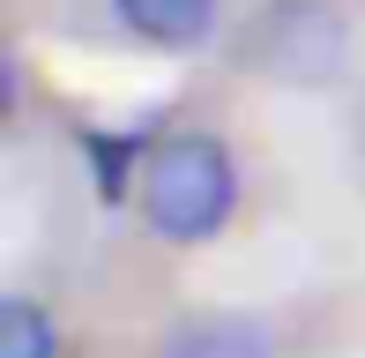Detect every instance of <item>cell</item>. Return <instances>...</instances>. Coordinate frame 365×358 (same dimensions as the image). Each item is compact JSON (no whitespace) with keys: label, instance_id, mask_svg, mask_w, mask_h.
<instances>
[{"label":"cell","instance_id":"cell-1","mask_svg":"<svg viewBox=\"0 0 365 358\" xmlns=\"http://www.w3.org/2000/svg\"><path fill=\"white\" fill-rule=\"evenodd\" d=\"M231 202H239V165L217 135H172L149 150L142 165V217L157 239L194 247V239L224 232Z\"/></svg>","mask_w":365,"mask_h":358},{"label":"cell","instance_id":"cell-2","mask_svg":"<svg viewBox=\"0 0 365 358\" xmlns=\"http://www.w3.org/2000/svg\"><path fill=\"white\" fill-rule=\"evenodd\" d=\"M246 68L269 75V83H336L343 75V53H351V30H343L336 8L321 0H269V8L246 23L239 38Z\"/></svg>","mask_w":365,"mask_h":358},{"label":"cell","instance_id":"cell-3","mask_svg":"<svg viewBox=\"0 0 365 358\" xmlns=\"http://www.w3.org/2000/svg\"><path fill=\"white\" fill-rule=\"evenodd\" d=\"M157 358H276V336L261 314H187L164 329Z\"/></svg>","mask_w":365,"mask_h":358},{"label":"cell","instance_id":"cell-4","mask_svg":"<svg viewBox=\"0 0 365 358\" xmlns=\"http://www.w3.org/2000/svg\"><path fill=\"white\" fill-rule=\"evenodd\" d=\"M120 23L149 45L187 53V45H202L217 30V0H120Z\"/></svg>","mask_w":365,"mask_h":358},{"label":"cell","instance_id":"cell-5","mask_svg":"<svg viewBox=\"0 0 365 358\" xmlns=\"http://www.w3.org/2000/svg\"><path fill=\"white\" fill-rule=\"evenodd\" d=\"M0 358H60V329L38 299H0Z\"/></svg>","mask_w":365,"mask_h":358},{"label":"cell","instance_id":"cell-6","mask_svg":"<svg viewBox=\"0 0 365 358\" xmlns=\"http://www.w3.org/2000/svg\"><path fill=\"white\" fill-rule=\"evenodd\" d=\"M358 157H365V120H358Z\"/></svg>","mask_w":365,"mask_h":358}]
</instances>
